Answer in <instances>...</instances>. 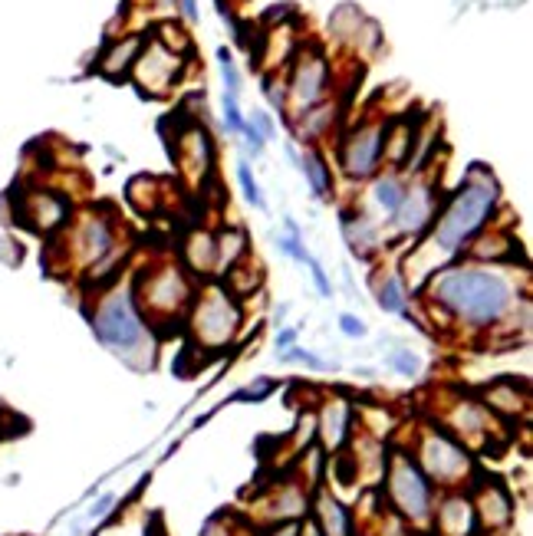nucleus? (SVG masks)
Here are the masks:
<instances>
[{"instance_id":"nucleus-1","label":"nucleus","mask_w":533,"mask_h":536,"mask_svg":"<svg viewBox=\"0 0 533 536\" xmlns=\"http://www.w3.org/2000/svg\"><path fill=\"white\" fill-rule=\"evenodd\" d=\"M520 290L524 283L514 267L451 260L418 287V296L422 310L448 333L501 336L514 333L517 323L530 326V300Z\"/></svg>"},{"instance_id":"nucleus-2","label":"nucleus","mask_w":533,"mask_h":536,"mask_svg":"<svg viewBox=\"0 0 533 536\" xmlns=\"http://www.w3.org/2000/svg\"><path fill=\"white\" fill-rule=\"evenodd\" d=\"M501 201V185H497L494 171L487 165H471L468 175L461 178V185L448 198H441L435 221L415 250H432L435 270L451 264V260H461L474 237L494 224Z\"/></svg>"},{"instance_id":"nucleus-3","label":"nucleus","mask_w":533,"mask_h":536,"mask_svg":"<svg viewBox=\"0 0 533 536\" xmlns=\"http://www.w3.org/2000/svg\"><path fill=\"white\" fill-rule=\"evenodd\" d=\"M129 283H132L135 303H139V313L145 316L149 329L165 336L172 326H181L188 319L191 300H195V290L201 280L191 277L178 260L162 257V260L145 264Z\"/></svg>"},{"instance_id":"nucleus-4","label":"nucleus","mask_w":533,"mask_h":536,"mask_svg":"<svg viewBox=\"0 0 533 536\" xmlns=\"http://www.w3.org/2000/svg\"><path fill=\"white\" fill-rule=\"evenodd\" d=\"M89 323H93V333L106 349H112L116 356H122L129 366L142 369L139 359H145V352L152 356V329L145 323V316L139 313V303H135L132 283H109L102 287L93 300V310H89Z\"/></svg>"},{"instance_id":"nucleus-5","label":"nucleus","mask_w":533,"mask_h":536,"mask_svg":"<svg viewBox=\"0 0 533 536\" xmlns=\"http://www.w3.org/2000/svg\"><path fill=\"white\" fill-rule=\"evenodd\" d=\"M188 339L204 352L231 349L244 329V300L224 287L221 280H201L188 310Z\"/></svg>"},{"instance_id":"nucleus-6","label":"nucleus","mask_w":533,"mask_h":536,"mask_svg":"<svg viewBox=\"0 0 533 536\" xmlns=\"http://www.w3.org/2000/svg\"><path fill=\"white\" fill-rule=\"evenodd\" d=\"M283 83H287V119L339 96L330 53L313 40H303L300 50L293 53L287 73H283Z\"/></svg>"},{"instance_id":"nucleus-7","label":"nucleus","mask_w":533,"mask_h":536,"mask_svg":"<svg viewBox=\"0 0 533 536\" xmlns=\"http://www.w3.org/2000/svg\"><path fill=\"white\" fill-rule=\"evenodd\" d=\"M56 237H60V244L66 247V264L86 273L99 267L106 257L116 254V250H122L119 221H116V214L106 208H86Z\"/></svg>"},{"instance_id":"nucleus-8","label":"nucleus","mask_w":533,"mask_h":536,"mask_svg":"<svg viewBox=\"0 0 533 536\" xmlns=\"http://www.w3.org/2000/svg\"><path fill=\"white\" fill-rule=\"evenodd\" d=\"M385 497H389L392 510L399 513L405 523H422L432 520L435 513V484L422 474V467L408 451L385 454Z\"/></svg>"},{"instance_id":"nucleus-9","label":"nucleus","mask_w":533,"mask_h":536,"mask_svg":"<svg viewBox=\"0 0 533 536\" xmlns=\"http://www.w3.org/2000/svg\"><path fill=\"white\" fill-rule=\"evenodd\" d=\"M438 208H441V185L432 178V171L408 175V185H405L399 211H395L392 218L382 224L385 247L418 244L428 234V227H432Z\"/></svg>"},{"instance_id":"nucleus-10","label":"nucleus","mask_w":533,"mask_h":536,"mask_svg":"<svg viewBox=\"0 0 533 536\" xmlns=\"http://www.w3.org/2000/svg\"><path fill=\"white\" fill-rule=\"evenodd\" d=\"M385 122H389V116H366L346 125L343 135L336 139V165L343 171V178L366 185L372 175H379Z\"/></svg>"},{"instance_id":"nucleus-11","label":"nucleus","mask_w":533,"mask_h":536,"mask_svg":"<svg viewBox=\"0 0 533 536\" xmlns=\"http://www.w3.org/2000/svg\"><path fill=\"white\" fill-rule=\"evenodd\" d=\"M185 70H188V56L172 50L168 43L158 40L155 33H149L139 60H135L129 73V83L139 89L145 99H165V96H172L175 86L185 79Z\"/></svg>"},{"instance_id":"nucleus-12","label":"nucleus","mask_w":533,"mask_h":536,"mask_svg":"<svg viewBox=\"0 0 533 536\" xmlns=\"http://www.w3.org/2000/svg\"><path fill=\"white\" fill-rule=\"evenodd\" d=\"M412 458L418 467H422V474L428 481L441 484V487H458L474 474L468 448H464L455 435H448V431H441V428H428L425 435L418 438V448Z\"/></svg>"},{"instance_id":"nucleus-13","label":"nucleus","mask_w":533,"mask_h":536,"mask_svg":"<svg viewBox=\"0 0 533 536\" xmlns=\"http://www.w3.org/2000/svg\"><path fill=\"white\" fill-rule=\"evenodd\" d=\"M17 221L33 234L56 237L73 221V201L53 188H30L17 201Z\"/></svg>"},{"instance_id":"nucleus-14","label":"nucleus","mask_w":533,"mask_h":536,"mask_svg":"<svg viewBox=\"0 0 533 536\" xmlns=\"http://www.w3.org/2000/svg\"><path fill=\"white\" fill-rule=\"evenodd\" d=\"M290 132L297 135V142L303 148H320L330 135L346 122V96H333L320 102V106L300 112V116H290Z\"/></svg>"},{"instance_id":"nucleus-15","label":"nucleus","mask_w":533,"mask_h":536,"mask_svg":"<svg viewBox=\"0 0 533 536\" xmlns=\"http://www.w3.org/2000/svg\"><path fill=\"white\" fill-rule=\"evenodd\" d=\"M175 165L181 168V175L191 181H201L214 171V139L211 132L204 129L201 122H191L185 132H178L175 148H172Z\"/></svg>"},{"instance_id":"nucleus-16","label":"nucleus","mask_w":533,"mask_h":536,"mask_svg":"<svg viewBox=\"0 0 533 536\" xmlns=\"http://www.w3.org/2000/svg\"><path fill=\"white\" fill-rule=\"evenodd\" d=\"M474 523L484 533H504L514 523V497L501 481H481L471 497Z\"/></svg>"},{"instance_id":"nucleus-17","label":"nucleus","mask_w":533,"mask_h":536,"mask_svg":"<svg viewBox=\"0 0 533 536\" xmlns=\"http://www.w3.org/2000/svg\"><path fill=\"white\" fill-rule=\"evenodd\" d=\"M366 185H369L366 188V204H356V208H362L369 218H376L379 224H385L395 211H399L405 185H408V175H405V171L385 168V171H379V175H372Z\"/></svg>"},{"instance_id":"nucleus-18","label":"nucleus","mask_w":533,"mask_h":536,"mask_svg":"<svg viewBox=\"0 0 533 536\" xmlns=\"http://www.w3.org/2000/svg\"><path fill=\"white\" fill-rule=\"evenodd\" d=\"M343 237L346 247L353 250V257L372 260L385 250V231L376 218H369L362 208H346L343 211Z\"/></svg>"},{"instance_id":"nucleus-19","label":"nucleus","mask_w":533,"mask_h":536,"mask_svg":"<svg viewBox=\"0 0 533 536\" xmlns=\"http://www.w3.org/2000/svg\"><path fill=\"white\" fill-rule=\"evenodd\" d=\"M464 257L474 260V264H497V267H514L520 260V244L517 237L510 234V227L491 224L484 234H478L471 241V247L464 250Z\"/></svg>"},{"instance_id":"nucleus-20","label":"nucleus","mask_w":533,"mask_h":536,"mask_svg":"<svg viewBox=\"0 0 533 536\" xmlns=\"http://www.w3.org/2000/svg\"><path fill=\"white\" fill-rule=\"evenodd\" d=\"M142 47H145V33H122V37H112L99 53L96 73L112 79V83H122V79H129Z\"/></svg>"},{"instance_id":"nucleus-21","label":"nucleus","mask_w":533,"mask_h":536,"mask_svg":"<svg viewBox=\"0 0 533 536\" xmlns=\"http://www.w3.org/2000/svg\"><path fill=\"white\" fill-rule=\"evenodd\" d=\"M497 425V418L487 412V405L478 398H458L448 412V428L464 441H481L491 435V428Z\"/></svg>"},{"instance_id":"nucleus-22","label":"nucleus","mask_w":533,"mask_h":536,"mask_svg":"<svg viewBox=\"0 0 533 536\" xmlns=\"http://www.w3.org/2000/svg\"><path fill=\"white\" fill-rule=\"evenodd\" d=\"M418 119L422 116H389L385 122V142H382V165L392 171H405L408 158H412Z\"/></svg>"},{"instance_id":"nucleus-23","label":"nucleus","mask_w":533,"mask_h":536,"mask_svg":"<svg viewBox=\"0 0 533 536\" xmlns=\"http://www.w3.org/2000/svg\"><path fill=\"white\" fill-rule=\"evenodd\" d=\"M181 267H185L191 277L214 280V267H218V244H214V231L208 227H195V231L185 234L181 241Z\"/></svg>"},{"instance_id":"nucleus-24","label":"nucleus","mask_w":533,"mask_h":536,"mask_svg":"<svg viewBox=\"0 0 533 536\" xmlns=\"http://www.w3.org/2000/svg\"><path fill=\"white\" fill-rule=\"evenodd\" d=\"M349 431H353V402L343 395H330L320 405V441L326 451H343V444L349 441Z\"/></svg>"},{"instance_id":"nucleus-25","label":"nucleus","mask_w":533,"mask_h":536,"mask_svg":"<svg viewBox=\"0 0 533 536\" xmlns=\"http://www.w3.org/2000/svg\"><path fill=\"white\" fill-rule=\"evenodd\" d=\"M313 523L320 527L323 536H356L353 513H349L343 500L333 497L330 490H316V497H313Z\"/></svg>"},{"instance_id":"nucleus-26","label":"nucleus","mask_w":533,"mask_h":536,"mask_svg":"<svg viewBox=\"0 0 533 536\" xmlns=\"http://www.w3.org/2000/svg\"><path fill=\"white\" fill-rule=\"evenodd\" d=\"M214 244H218V267H214V280L228 277L234 267H241L244 260H251V237L244 227H218L214 231Z\"/></svg>"},{"instance_id":"nucleus-27","label":"nucleus","mask_w":533,"mask_h":536,"mask_svg":"<svg viewBox=\"0 0 533 536\" xmlns=\"http://www.w3.org/2000/svg\"><path fill=\"white\" fill-rule=\"evenodd\" d=\"M372 293H376L379 310L412 319V310H408V283L399 270H376L372 277Z\"/></svg>"},{"instance_id":"nucleus-28","label":"nucleus","mask_w":533,"mask_h":536,"mask_svg":"<svg viewBox=\"0 0 533 536\" xmlns=\"http://www.w3.org/2000/svg\"><path fill=\"white\" fill-rule=\"evenodd\" d=\"M432 517H438V530L445 536H471L474 530H478V523H474L471 497H464V494H448L435 507Z\"/></svg>"},{"instance_id":"nucleus-29","label":"nucleus","mask_w":533,"mask_h":536,"mask_svg":"<svg viewBox=\"0 0 533 536\" xmlns=\"http://www.w3.org/2000/svg\"><path fill=\"white\" fill-rule=\"evenodd\" d=\"M297 168L303 171L306 188L313 191V198H320V201H330V198H333V191H336V178H333V168H330V162H326L323 148H303Z\"/></svg>"},{"instance_id":"nucleus-30","label":"nucleus","mask_w":533,"mask_h":536,"mask_svg":"<svg viewBox=\"0 0 533 536\" xmlns=\"http://www.w3.org/2000/svg\"><path fill=\"white\" fill-rule=\"evenodd\" d=\"M484 405L494 418H517L527 408V392L517 382H494L484 392Z\"/></svg>"},{"instance_id":"nucleus-31","label":"nucleus","mask_w":533,"mask_h":536,"mask_svg":"<svg viewBox=\"0 0 533 536\" xmlns=\"http://www.w3.org/2000/svg\"><path fill=\"white\" fill-rule=\"evenodd\" d=\"M362 24H366V10H362L359 4H339L333 14H330V24H326V30H330V40L336 43V47L349 50L356 40V33L362 30Z\"/></svg>"},{"instance_id":"nucleus-32","label":"nucleus","mask_w":533,"mask_h":536,"mask_svg":"<svg viewBox=\"0 0 533 536\" xmlns=\"http://www.w3.org/2000/svg\"><path fill=\"white\" fill-rule=\"evenodd\" d=\"M385 47V33L379 27V20L366 17V24H362V30L356 33L353 47H349V53H356L359 60H372V56H379Z\"/></svg>"},{"instance_id":"nucleus-33","label":"nucleus","mask_w":533,"mask_h":536,"mask_svg":"<svg viewBox=\"0 0 533 536\" xmlns=\"http://www.w3.org/2000/svg\"><path fill=\"white\" fill-rule=\"evenodd\" d=\"M237 185H241V191H244V201L251 204V208H257V211H267V198H264V188L257 185V178H254V168H251V162H237Z\"/></svg>"},{"instance_id":"nucleus-34","label":"nucleus","mask_w":533,"mask_h":536,"mask_svg":"<svg viewBox=\"0 0 533 536\" xmlns=\"http://www.w3.org/2000/svg\"><path fill=\"white\" fill-rule=\"evenodd\" d=\"M260 86H264L270 109L287 119V83H283V73H260Z\"/></svg>"},{"instance_id":"nucleus-35","label":"nucleus","mask_w":533,"mask_h":536,"mask_svg":"<svg viewBox=\"0 0 533 536\" xmlns=\"http://www.w3.org/2000/svg\"><path fill=\"white\" fill-rule=\"evenodd\" d=\"M218 63H221L224 93H234V96H241V89H244V76H241V70H237V63H234V53H231L228 47H221V50H218Z\"/></svg>"},{"instance_id":"nucleus-36","label":"nucleus","mask_w":533,"mask_h":536,"mask_svg":"<svg viewBox=\"0 0 533 536\" xmlns=\"http://www.w3.org/2000/svg\"><path fill=\"white\" fill-rule=\"evenodd\" d=\"M221 116H224V132H228V135H241L244 122H247L244 109H241V96L224 93V99H221Z\"/></svg>"},{"instance_id":"nucleus-37","label":"nucleus","mask_w":533,"mask_h":536,"mask_svg":"<svg viewBox=\"0 0 533 536\" xmlns=\"http://www.w3.org/2000/svg\"><path fill=\"white\" fill-rule=\"evenodd\" d=\"M280 359L283 362H303V366H310V369H316V372H330V369H336V362H323L316 352H306V349H297V346H290V349H283L280 352Z\"/></svg>"},{"instance_id":"nucleus-38","label":"nucleus","mask_w":533,"mask_h":536,"mask_svg":"<svg viewBox=\"0 0 533 536\" xmlns=\"http://www.w3.org/2000/svg\"><path fill=\"white\" fill-rule=\"evenodd\" d=\"M389 366L399 375H405V379H415V375L422 372V359H418L412 349H399L389 356Z\"/></svg>"},{"instance_id":"nucleus-39","label":"nucleus","mask_w":533,"mask_h":536,"mask_svg":"<svg viewBox=\"0 0 533 536\" xmlns=\"http://www.w3.org/2000/svg\"><path fill=\"white\" fill-rule=\"evenodd\" d=\"M247 122H251L254 125V129L260 132V139H264V142H274L277 139V122H274V116H270V112H264V109H254L251 112V119H247Z\"/></svg>"},{"instance_id":"nucleus-40","label":"nucleus","mask_w":533,"mask_h":536,"mask_svg":"<svg viewBox=\"0 0 533 536\" xmlns=\"http://www.w3.org/2000/svg\"><path fill=\"white\" fill-rule=\"evenodd\" d=\"M241 139H244V145H247V155H254V158H264V152H267V142L260 139V132L254 129L251 122H244V129H241Z\"/></svg>"},{"instance_id":"nucleus-41","label":"nucleus","mask_w":533,"mask_h":536,"mask_svg":"<svg viewBox=\"0 0 533 536\" xmlns=\"http://www.w3.org/2000/svg\"><path fill=\"white\" fill-rule=\"evenodd\" d=\"M339 329H343L349 339H362V336H366V323H362V319L353 316V313L339 316Z\"/></svg>"},{"instance_id":"nucleus-42","label":"nucleus","mask_w":533,"mask_h":536,"mask_svg":"<svg viewBox=\"0 0 533 536\" xmlns=\"http://www.w3.org/2000/svg\"><path fill=\"white\" fill-rule=\"evenodd\" d=\"M306 267L313 270V283H316V290H320V296H333V283H330V277H326V270L316 264L313 257L306 260Z\"/></svg>"},{"instance_id":"nucleus-43","label":"nucleus","mask_w":533,"mask_h":536,"mask_svg":"<svg viewBox=\"0 0 533 536\" xmlns=\"http://www.w3.org/2000/svg\"><path fill=\"white\" fill-rule=\"evenodd\" d=\"M175 10H181V17H185L188 24L198 20V0H175Z\"/></svg>"},{"instance_id":"nucleus-44","label":"nucleus","mask_w":533,"mask_h":536,"mask_svg":"<svg viewBox=\"0 0 533 536\" xmlns=\"http://www.w3.org/2000/svg\"><path fill=\"white\" fill-rule=\"evenodd\" d=\"M290 346H297V329H280L277 333V349H290Z\"/></svg>"},{"instance_id":"nucleus-45","label":"nucleus","mask_w":533,"mask_h":536,"mask_svg":"<svg viewBox=\"0 0 533 536\" xmlns=\"http://www.w3.org/2000/svg\"><path fill=\"white\" fill-rule=\"evenodd\" d=\"M300 530V523H283V527H274L267 536H297Z\"/></svg>"},{"instance_id":"nucleus-46","label":"nucleus","mask_w":533,"mask_h":536,"mask_svg":"<svg viewBox=\"0 0 533 536\" xmlns=\"http://www.w3.org/2000/svg\"><path fill=\"white\" fill-rule=\"evenodd\" d=\"M297 536H323L320 533V527H316L313 520H306V523H300V530H297Z\"/></svg>"}]
</instances>
